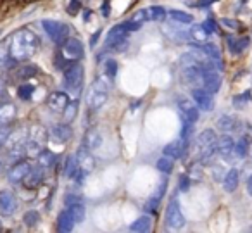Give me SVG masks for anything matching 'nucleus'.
Masks as SVG:
<instances>
[{
	"label": "nucleus",
	"mask_w": 252,
	"mask_h": 233,
	"mask_svg": "<svg viewBox=\"0 0 252 233\" xmlns=\"http://www.w3.org/2000/svg\"><path fill=\"white\" fill-rule=\"evenodd\" d=\"M204 52H206V56L211 59V63L216 66V69L218 71H223V63H221V52H220V49H218L214 43H204Z\"/></svg>",
	"instance_id": "obj_19"
},
{
	"label": "nucleus",
	"mask_w": 252,
	"mask_h": 233,
	"mask_svg": "<svg viewBox=\"0 0 252 233\" xmlns=\"http://www.w3.org/2000/svg\"><path fill=\"white\" fill-rule=\"evenodd\" d=\"M90 14H92L90 11H87V12H85V16H83V21H88V19H90Z\"/></svg>",
	"instance_id": "obj_61"
},
{
	"label": "nucleus",
	"mask_w": 252,
	"mask_h": 233,
	"mask_svg": "<svg viewBox=\"0 0 252 233\" xmlns=\"http://www.w3.org/2000/svg\"><path fill=\"white\" fill-rule=\"evenodd\" d=\"M81 4H80V0H71L69 5H67V12H69L71 16H74L78 11H80Z\"/></svg>",
	"instance_id": "obj_52"
},
{
	"label": "nucleus",
	"mask_w": 252,
	"mask_h": 233,
	"mask_svg": "<svg viewBox=\"0 0 252 233\" xmlns=\"http://www.w3.org/2000/svg\"><path fill=\"white\" fill-rule=\"evenodd\" d=\"M158 169L161 171V173H164V174H169L173 171V159L171 157H168V156H164V157H161V159L158 161Z\"/></svg>",
	"instance_id": "obj_39"
},
{
	"label": "nucleus",
	"mask_w": 252,
	"mask_h": 233,
	"mask_svg": "<svg viewBox=\"0 0 252 233\" xmlns=\"http://www.w3.org/2000/svg\"><path fill=\"white\" fill-rule=\"evenodd\" d=\"M159 202H161V197H152V199H149L147 202H145V205H144V209L147 212H156L158 211V207H159Z\"/></svg>",
	"instance_id": "obj_45"
},
{
	"label": "nucleus",
	"mask_w": 252,
	"mask_h": 233,
	"mask_svg": "<svg viewBox=\"0 0 252 233\" xmlns=\"http://www.w3.org/2000/svg\"><path fill=\"white\" fill-rule=\"evenodd\" d=\"M192 125H193V123L183 119V126H182V140H183V142H187V138H189L190 133H192V128H193Z\"/></svg>",
	"instance_id": "obj_48"
},
{
	"label": "nucleus",
	"mask_w": 252,
	"mask_h": 233,
	"mask_svg": "<svg viewBox=\"0 0 252 233\" xmlns=\"http://www.w3.org/2000/svg\"><path fill=\"white\" fill-rule=\"evenodd\" d=\"M233 145H235L233 138H231V136H228V135H223L221 138L216 140L218 154H220V156H223V157H228L230 154H233Z\"/></svg>",
	"instance_id": "obj_23"
},
{
	"label": "nucleus",
	"mask_w": 252,
	"mask_h": 233,
	"mask_svg": "<svg viewBox=\"0 0 252 233\" xmlns=\"http://www.w3.org/2000/svg\"><path fill=\"white\" fill-rule=\"evenodd\" d=\"M0 232H2V225H0Z\"/></svg>",
	"instance_id": "obj_62"
},
{
	"label": "nucleus",
	"mask_w": 252,
	"mask_h": 233,
	"mask_svg": "<svg viewBox=\"0 0 252 233\" xmlns=\"http://www.w3.org/2000/svg\"><path fill=\"white\" fill-rule=\"evenodd\" d=\"M9 133H11V128H9V125H0V145H4V143H5Z\"/></svg>",
	"instance_id": "obj_50"
},
{
	"label": "nucleus",
	"mask_w": 252,
	"mask_h": 233,
	"mask_svg": "<svg viewBox=\"0 0 252 233\" xmlns=\"http://www.w3.org/2000/svg\"><path fill=\"white\" fill-rule=\"evenodd\" d=\"M23 223H25L28 228H33V226H36L40 223V214L32 209V211L25 212V216H23Z\"/></svg>",
	"instance_id": "obj_38"
},
{
	"label": "nucleus",
	"mask_w": 252,
	"mask_h": 233,
	"mask_svg": "<svg viewBox=\"0 0 252 233\" xmlns=\"http://www.w3.org/2000/svg\"><path fill=\"white\" fill-rule=\"evenodd\" d=\"M226 42H228V49H230V52L233 54V56H240V54L249 47L251 38H249V36H244V38H233V36H228Z\"/></svg>",
	"instance_id": "obj_18"
},
{
	"label": "nucleus",
	"mask_w": 252,
	"mask_h": 233,
	"mask_svg": "<svg viewBox=\"0 0 252 233\" xmlns=\"http://www.w3.org/2000/svg\"><path fill=\"white\" fill-rule=\"evenodd\" d=\"M16 118V105L11 102L0 104V125H9Z\"/></svg>",
	"instance_id": "obj_22"
},
{
	"label": "nucleus",
	"mask_w": 252,
	"mask_h": 233,
	"mask_svg": "<svg viewBox=\"0 0 252 233\" xmlns=\"http://www.w3.org/2000/svg\"><path fill=\"white\" fill-rule=\"evenodd\" d=\"M147 14H149V19L151 21H164L166 16H168V12H166L164 7H161V5H154V7H149L147 9Z\"/></svg>",
	"instance_id": "obj_34"
},
{
	"label": "nucleus",
	"mask_w": 252,
	"mask_h": 233,
	"mask_svg": "<svg viewBox=\"0 0 252 233\" xmlns=\"http://www.w3.org/2000/svg\"><path fill=\"white\" fill-rule=\"evenodd\" d=\"M102 12H104L105 18H107V16H109V0H105L104 5H102Z\"/></svg>",
	"instance_id": "obj_57"
},
{
	"label": "nucleus",
	"mask_w": 252,
	"mask_h": 233,
	"mask_svg": "<svg viewBox=\"0 0 252 233\" xmlns=\"http://www.w3.org/2000/svg\"><path fill=\"white\" fill-rule=\"evenodd\" d=\"M216 0H197V2H190L192 7H197V9H202V7H209L211 4H214Z\"/></svg>",
	"instance_id": "obj_53"
},
{
	"label": "nucleus",
	"mask_w": 252,
	"mask_h": 233,
	"mask_svg": "<svg viewBox=\"0 0 252 233\" xmlns=\"http://www.w3.org/2000/svg\"><path fill=\"white\" fill-rule=\"evenodd\" d=\"M54 163H56V154H52L50 150H42L38 154V166L42 169H47V167H52Z\"/></svg>",
	"instance_id": "obj_31"
},
{
	"label": "nucleus",
	"mask_w": 252,
	"mask_h": 233,
	"mask_svg": "<svg viewBox=\"0 0 252 233\" xmlns=\"http://www.w3.org/2000/svg\"><path fill=\"white\" fill-rule=\"evenodd\" d=\"M16 211V197L12 192H0V216H11Z\"/></svg>",
	"instance_id": "obj_15"
},
{
	"label": "nucleus",
	"mask_w": 252,
	"mask_h": 233,
	"mask_svg": "<svg viewBox=\"0 0 252 233\" xmlns=\"http://www.w3.org/2000/svg\"><path fill=\"white\" fill-rule=\"evenodd\" d=\"M78 169H80V166H78L76 157L69 156L66 159V164H64V174H66L67 178H74V174L78 173Z\"/></svg>",
	"instance_id": "obj_35"
},
{
	"label": "nucleus",
	"mask_w": 252,
	"mask_h": 233,
	"mask_svg": "<svg viewBox=\"0 0 252 233\" xmlns=\"http://www.w3.org/2000/svg\"><path fill=\"white\" fill-rule=\"evenodd\" d=\"M74 218L71 216L69 209H64V211L59 212V216H57V230L63 233H67V232H73L74 228Z\"/></svg>",
	"instance_id": "obj_16"
},
{
	"label": "nucleus",
	"mask_w": 252,
	"mask_h": 233,
	"mask_svg": "<svg viewBox=\"0 0 252 233\" xmlns=\"http://www.w3.org/2000/svg\"><path fill=\"white\" fill-rule=\"evenodd\" d=\"M83 145L88 147L90 150L98 149V147L102 145V135L95 128L88 130V132L85 133V136H83Z\"/></svg>",
	"instance_id": "obj_21"
},
{
	"label": "nucleus",
	"mask_w": 252,
	"mask_h": 233,
	"mask_svg": "<svg viewBox=\"0 0 252 233\" xmlns=\"http://www.w3.org/2000/svg\"><path fill=\"white\" fill-rule=\"evenodd\" d=\"M16 7H18V0H4V2L0 4V16L5 18V16L11 14Z\"/></svg>",
	"instance_id": "obj_40"
},
{
	"label": "nucleus",
	"mask_w": 252,
	"mask_h": 233,
	"mask_svg": "<svg viewBox=\"0 0 252 233\" xmlns=\"http://www.w3.org/2000/svg\"><path fill=\"white\" fill-rule=\"evenodd\" d=\"M238 187V171L230 169L223 178V188L226 192H235Z\"/></svg>",
	"instance_id": "obj_27"
},
{
	"label": "nucleus",
	"mask_w": 252,
	"mask_h": 233,
	"mask_svg": "<svg viewBox=\"0 0 252 233\" xmlns=\"http://www.w3.org/2000/svg\"><path fill=\"white\" fill-rule=\"evenodd\" d=\"M32 171V166H30L28 163H16L14 166L9 169V173H7V180L11 181V183H14V185H19V183H23L25 181V178H26V174Z\"/></svg>",
	"instance_id": "obj_12"
},
{
	"label": "nucleus",
	"mask_w": 252,
	"mask_h": 233,
	"mask_svg": "<svg viewBox=\"0 0 252 233\" xmlns=\"http://www.w3.org/2000/svg\"><path fill=\"white\" fill-rule=\"evenodd\" d=\"M33 92H35V87H33V85H21V87L18 88V95H19V99H23V100H30Z\"/></svg>",
	"instance_id": "obj_44"
},
{
	"label": "nucleus",
	"mask_w": 252,
	"mask_h": 233,
	"mask_svg": "<svg viewBox=\"0 0 252 233\" xmlns=\"http://www.w3.org/2000/svg\"><path fill=\"white\" fill-rule=\"evenodd\" d=\"M183 145H185L183 140H173L171 143H168V145L162 149V154L171 157V159H178V157L183 156Z\"/></svg>",
	"instance_id": "obj_24"
},
{
	"label": "nucleus",
	"mask_w": 252,
	"mask_h": 233,
	"mask_svg": "<svg viewBox=\"0 0 252 233\" xmlns=\"http://www.w3.org/2000/svg\"><path fill=\"white\" fill-rule=\"evenodd\" d=\"M207 32L202 28V25L200 26H192V28L189 30V38L192 40V42H195L197 45H204V43L207 42Z\"/></svg>",
	"instance_id": "obj_25"
},
{
	"label": "nucleus",
	"mask_w": 252,
	"mask_h": 233,
	"mask_svg": "<svg viewBox=\"0 0 252 233\" xmlns=\"http://www.w3.org/2000/svg\"><path fill=\"white\" fill-rule=\"evenodd\" d=\"M202 87L206 88L207 92L211 94H216L221 87V78H220V71L216 69L214 64L211 66L204 67V73H202Z\"/></svg>",
	"instance_id": "obj_9"
},
{
	"label": "nucleus",
	"mask_w": 252,
	"mask_h": 233,
	"mask_svg": "<svg viewBox=\"0 0 252 233\" xmlns=\"http://www.w3.org/2000/svg\"><path fill=\"white\" fill-rule=\"evenodd\" d=\"M83 202V199L78 197V195H73V194H67L66 197H64V204L66 205H73V204H81Z\"/></svg>",
	"instance_id": "obj_49"
},
{
	"label": "nucleus",
	"mask_w": 252,
	"mask_h": 233,
	"mask_svg": "<svg viewBox=\"0 0 252 233\" xmlns=\"http://www.w3.org/2000/svg\"><path fill=\"white\" fill-rule=\"evenodd\" d=\"M166 226L169 230H180L185 226V216L182 214L178 200H171V204L168 205V211H166Z\"/></svg>",
	"instance_id": "obj_8"
},
{
	"label": "nucleus",
	"mask_w": 252,
	"mask_h": 233,
	"mask_svg": "<svg viewBox=\"0 0 252 233\" xmlns=\"http://www.w3.org/2000/svg\"><path fill=\"white\" fill-rule=\"evenodd\" d=\"M43 181V169L38 166V169H32L25 178V185L28 188H36Z\"/></svg>",
	"instance_id": "obj_26"
},
{
	"label": "nucleus",
	"mask_w": 252,
	"mask_h": 233,
	"mask_svg": "<svg viewBox=\"0 0 252 233\" xmlns=\"http://www.w3.org/2000/svg\"><path fill=\"white\" fill-rule=\"evenodd\" d=\"M168 16L176 23H182V25H190L193 23V18L189 14V12H183V11H178V9H173V11L168 12Z\"/></svg>",
	"instance_id": "obj_33"
},
{
	"label": "nucleus",
	"mask_w": 252,
	"mask_h": 233,
	"mask_svg": "<svg viewBox=\"0 0 252 233\" xmlns=\"http://www.w3.org/2000/svg\"><path fill=\"white\" fill-rule=\"evenodd\" d=\"M42 26L45 33L50 36V40L56 43H63L64 40L69 36V26L64 25L61 21H54V19H45L42 21Z\"/></svg>",
	"instance_id": "obj_6"
},
{
	"label": "nucleus",
	"mask_w": 252,
	"mask_h": 233,
	"mask_svg": "<svg viewBox=\"0 0 252 233\" xmlns=\"http://www.w3.org/2000/svg\"><path fill=\"white\" fill-rule=\"evenodd\" d=\"M67 104H69V97L66 92H52L47 99V105L54 112H64Z\"/></svg>",
	"instance_id": "obj_13"
},
{
	"label": "nucleus",
	"mask_w": 252,
	"mask_h": 233,
	"mask_svg": "<svg viewBox=\"0 0 252 233\" xmlns=\"http://www.w3.org/2000/svg\"><path fill=\"white\" fill-rule=\"evenodd\" d=\"M247 150H249V138L242 136V138H238L237 142H235L233 154L238 157V159H244V157H247Z\"/></svg>",
	"instance_id": "obj_32"
},
{
	"label": "nucleus",
	"mask_w": 252,
	"mask_h": 233,
	"mask_svg": "<svg viewBox=\"0 0 252 233\" xmlns=\"http://www.w3.org/2000/svg\"><path fill=\"white\" fill-rule=\"evenodd\" d=\"M202 73H204V66L199 61L193 59L190 54L183 56L182 59V80L185 85L193 88H199L202 85Z\"/></svg>",
	"instance_id": "obj_3"
},
{
	"label": "nucleus",
	"mask_w": 252,
	"mask_h": 233,
	"mask_svg": "<svg viewBox=\"0 0 252 233\" xmlns=\"http://www.w3.org/2000/svg\"><path fill=\"white\" fill-rule=\"evenodd\" d=\"M67 209H69L71 216H73L76 223H80V221H83V219H85V205H83V202H81V204L67 205Z\"/></svg>",
	"instance_id": "obj_37"
},
{
	"label": "nucleus",
	"mask_w": 252,
	"mask_h": 233,
	"mask_svg": "<svg viewBox=\"0 0 252 233\" xmlns=\"http://www.w3.org/2000/svg\"><path fill=\"white\" fill-rule=\"evenodd\" d=\"M4 87H5L4 78H2V74H0V95H2V92H4Z\"/></svg>",
	"instance_id": "obj_59"
},
{
	"label": "nucleus",
	"mask_w": 252,
	"mask_h": 233,
	"mask_svg": "<svg viewBox=\"0 0 252 233\" xmlns=\"http://www.w3.org/2000/svg\"><path fill=\"white\" fill-rule=\"evenodd\" d=\"M111 83H112V78H109L105 73H102L100 76L95 80V83L92 85L90 92H88V95H87L88 107H90L92 111H97V109H100L102 105L107 102Z\"/></svg>",
	"instance_id": "obj_2"
},
{
	"label": "nucleus",
	"mask_w": 252,
	"mask_h": 233,
	"mask_svg": "<svg viewBox=\"0 0 252 233\" xmlns=\"http://www.w3.org/2000/svg\"><path fill=\"white\" fill-rule=\"evenodd\" d=\"M151 226H152V219H151V216H140V218H138L137 221L131 223L130 230H131V232H140V233H145V232H149V230H151Z\"/></svg>",
	"instance_id": "obj_29"
},
{
	"label": "nucleus",
	"mask_w": 252,
	"mask_h": 233,
	"mask_svg": "<svg viewBox=\"0 0 252 233\" xmlns=\"http://www.w3.org/2000/svg\"><path fill=\"white\" fill-rule=\"evenodd\" d=\"M192 99L195 100V104L199 105V109L202 111H209L213 109V94L207 92L206 88H193L192 90Z\"/></svg>",
	"instance_id": "obj_14"
},
{
	"label": "nucleus",
	"mask_w": 252,
	"mask_h": 233,
	"mask_svg": "<svg viewBox=\"0 0 252 233\" xmlns=\"http://www.w3.org/2000/svg\"><path fill=\"white\" fill-rule=\"evenodd\" d=\"M76 161H78V166H80L81 171H85V173H90V171H94L95 167V159L94 156L90 154V149L85 145H81L80 149L76 150Z\"/></svg>",
	"instance_id": "obj_11"
},
{
	"label": "nucleus",
	"mask_w": 252,
	"mask_h": 233,
	"mask_svg": "<svg viewBox=\"0 0 252 233\" xmlns=\"http://www.w3.org/2000/svg\"><path fill=\"white\" fill-rule=\"evenodd\" d=\"M85 49H83V43L80 42L78 38H69L67 36L63 43H61V56L67 61V63H78V61L83 57Z\"/></svg>",
	"instance_id": "obj_4"
},
{
	"label": "nucleus",
	"mask_w": 252,
	"mask_h": 233,
	"mask_svg": "<svg viewBox=\"0 0 252 233\" xmlns=\"http://www.w3.org/2000/svg\"><path fill=\"white\" fill-rule=\"evenodd\" d=\"M121 26L126 30V32H137V30H140L142 25H138V23H135V21H131V19H130V21H125V23H123Z\"/></svg>",
	"instance_id": "obj_51"
},
{
	"label": "nucleus",
	"mask_w": 252,
	"mask_h": 233,
	"mask_svg": "<svg viewBox=\"0 0 252 233\" xmlns=\"http://www.w3.org/2000/svg\"><path fill=\"white\" fill-rule=\"evenodd\" d=\"M36 73H38V67L33 66V64H26V66L19 67L16 76H18L19 80H30V78H33Z\"/></svg>",
	"instance_id": "obj_36"
},
{
	"label": "nucleus",
	"mask_w": 252,
	"mask_h": 233,
	"mask_svg": "<svg viewBox=\"0 0 252 233\" xmlns=\"http://www.w3.org/2000/svg\"><path fill=\"white\" fill-rule=\"evenodd\" d=\"M237 125H238L237 119H235L233 116H228V114L221 116V118L216 121L218 130H221V132H224V133H228V132H231V130H235V128H237Z\"/></svg>",
	"instance_id": "obj_28"
},
{
	"label": "nucleus",
	"mask_w": 252,
	"mask_h": 233,
	"mask_svg": "<svg viewBox=\"0 0 252 233\" xmlns=\"http://www.w3.org/2000/svg\"><path fill=\"white\" fill-rule=\"evenodd\" d=\"M247 192H249V195H252V174L249 176V180H247Z\"/></svg>",
	"instance_id": "obj_58"
},
{
	"label": "nucleus",
	"mask_w": 252,
	"mask_h": 233,
	"mask_svg": "<svg viewBox=\"0 0 252 233\" xmlns=\"http://www.w3.org/2000/svg\"><path fill=\"white\" fill-rule=\"evenodd\" d=\"M189 187H190V178H189V174H183L182 178H180V190H189Z\"/></svg>",
	"instance_id": "obj_54"
},
{
	"label": "nucleus",
	"mask_w": 252,
	"mask_h": 233,
	"mask_svg": "<svg viewBox=\"0 0 252 233\" xmlns=\"http://www.w3.org/2000/svg\"><path fill=\"white\" fill-rule=\"evenodd\" d=\"M76 112H78V100H73V104H67L66 109H64V118H66V121H73L74 118H76Z\"/></svg>",
	"instance_id": "obj_43"
},
{
	"label": "nucleus",
	"mask_w": 252,
	"mask_h": 233,
	"mask_svg": "<svg viewBox=\"0 0 252 233\" xmlns=\"http://www.w3.org/2000/svg\"><path fill=\"white\" fill-rule=\"evenodd\" d=\"M104 73L107 74L109 78H112V80H114L116 74H118V63H116L112 57L104 63Z\"/></svg>",
	"instance_id": "obj_41"
},
{
	"label": "nucleus",
	"mask_w": 252,
	"mask_h": 233,
	"mask_svg": "<svg viewBox=\"0 0 252 233\" xmlns=\"http://www.w3.org/2000/svg\"><path fill=\"white\" fill-rule=\"evenodd\" d=\"M71 136H73V132H71V128L67 125H57L50 130V138H52L54 142L66 143Z\"/></svg>",
	"instance_id": "obj_17"
},
{
	"label": "nucleus",
	"mask_w": 252,
	"mask_h": 233,
	"mask_svg": "<svg viewBox=\"0 0 252 233\" xmlns=\"http://www.w3.org/2000/svg\"><path fill=\"white\" fill-rule=\"evenodd\" d=\"M100 35H102V30H98V32H95L94 35H92V38H90V47L94 49L95 45H97V42H98V38H100Z\"/></svg>",
	"instance_id": "obj_56"
},
{
	"label": "nucleus",
	"mask_w": 252,
	"mask_h": 233,
	"mask_svg": "<svg viewBox=\"0 0 252 233\" xmlns=\"http://www.w3.org/2000/svg\"><path fill=\"white\" fill-rule=\"evenodd\" d=\"M178 109H180V114H182L183 119L193 123V125L199 121V109L195 107V104H193L192 100L180 97L178 99Z\"/></svg>",
	"instance_id": "obj_10"
},
{
	"label": "nucleus",
	"mask_w": 252,
	"mask_h": 233,
	"mask_svg": "<svg viewBox=\"0 0 252 233\" xmlns=\"http://www.w3.org/2000/svg\"><path fill=\"white\" fill-rule=\"evenodd\" d=\"M83 85V66L81 64H71L64 69V87L71 92H80Z\"/></svg>",
	"instance_id": "obj_5"
},
{
	"label": "nucleus",
	"mask_w": 252,
	"mask_h": 233,
	"mask_svg": "<svg viewBox=\"0 0 252 233\" xmlns=\"http://www.w3.org/2000/svg\"><path fill=\"white\" fill-rule=\"evenodd\" d=\"M223 25H224V26H228V28H231V30L242 28L240 23H238V21H233V19H223Z\"/></svg>",
	"instance_id": "obj_55"
},
{
	"label": "nucleus",
	"mask_w": 252,
	"mask_h": 233,
	"mask_svg": "<svg viewBox=\"0 0 252 233\" xmlns=\"http://www.w3.org/2000/svg\"><path fill=\"white\" fill-rule=\"evenodd\" d=\"M216 140H218V136H216V133H214L213 130H204V132H200L199 136H197V142H195L197 149L202 150V149H206V147L214 145V143H216Z\"/></svg>",
	"instance_id": "obj_20"
},
{
	"label": "nucleus",
	"mask_w": 252,
	"mask_h": 233,
	"mask_svg": "<svg viewBox=\"0 0 252 233\" xmlns=\"http://www.w3.org/2000/svg\"><path fill=\"white\" fill-rule=\"evenodd\" d=\"M40 49V38L30 30L23 28L11 36V59L12 61H28Z\"/></svg>",
	"instance_id": "obj_1"
},
{
	"label": "nucleus",
	"mask_w": 252,
	"mask_h": 233,
	"mask_svg": "<svg viewBox=\"0 0 252 233\" xmlns=\"http://www.w3.org/2000/svg\"><path fill=\"white\" fill-rule=\"evenodd\" d=\"M251 232H252V228H251Z\"/></svg>",
	"instance_id": "obj_64"
},
{
	"label": "nucleus",
	"mask_w": 252,
	"mask_h": 233,
	"mask_svg": "<svg viewBox=\"0 0 252 233\" xmlns=\"http://www.w3.org/2000/svg\"><path fill=\"white\" fill-rule=\"evenodd\" d=\"M202 28L207 32V35H214V33H218V25L214 19H206V21L202 23Z\"/></svg>",
	"instance_id": "obj_47"
},
{
	"label": "nucleus",
	"mask_w": 252,
	"mask_h": 233,
	"mask_svg": "<svg viewBox=\"0 0 252 233\" xmlns=\"http://www.w3.org/2000/svg\"><path fill=\"white\" fill-rule=\"evenodd\" d=\"M0 167H2V163H0Z\"/></svg>",
	"instance_id": "obj_63"
},
{
	"label": "nucleus",
	"mask_w": 252,
	"mask_h": 233,
	"mask_svg": "<svg viewBox=\"0 0 252 233\" xmlns=\"http://www.w3.org/2000/svg\"><path fill=\"white\" fill-rule=\"evenodd\" d=\"M105 43H107V49H112V50L126 49V47H128V32H126L121 25L114 26V28L107 33Z\"/></svg>",
	"instance_id": "obj_7"
},
{
	"label": "nucleus",
	"mask_w": 252,
	"mask_h": 233,
	"mask_svg": "<svg viewBox=\"0 0 252 233\" xmlns=\"http://www.w3.org/2000/svg\"><path fill=\"white\" fill-rule=\"evenodd\" d=\"M131 21L138 23V25H144L145 21H149V14H147V9H140V11H137L133 14V18H131Z\"/></svg>",
	"instance_id": "obj_46"
},
{
	"label": "nucleus",
	"mask_w": 252,
	"mask_h": 233,
	"mask_svg": "<svg viewBox=\"0 0 252 233\" xmlns=\"http://www.w3.org/2000/svg\"><path fill=\"white\" fill-rule=\"evenodd\" d=\"M247 156L252 159V140H249V150H247Z\"/></svg>",
	"instance_id": "obj_60"
},
{
	"label": "nucleus",
	"mask_w": 252,
	"mask_h": 233,
	"mask_svg": "<svg viewBox=\"0 0 252 233\" xmlns=\"http://www.w3.org/2000/svg\"><path fill=\"white\" fill-rule=\"evenodd\" d=\"M251 97H252V92L251 90L244 92V94H240V95H235V97H233V105L237 109H242L249 100H251Z\"/></svg>",
	"instance_id": "obj_42"
},
{
	"label": "nucleus",
	"mask_w": 252,
	"mask_h": 233,
	"mask_svg": "<svg viewBox=\"0 0 252 233\" xmlns=\"http://www.w3.org/2000/svg\"><path fill=\"white\" fill-rule=\"evenodd\" d=\"M11 57V38H4L0 42V69L9 63Z\"/></svg>",
	"instance_id": "obj_30"
}]
</instances>
